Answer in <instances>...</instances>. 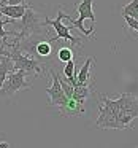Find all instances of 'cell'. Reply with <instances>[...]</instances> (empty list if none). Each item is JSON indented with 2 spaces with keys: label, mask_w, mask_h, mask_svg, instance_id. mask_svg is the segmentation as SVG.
Wrapping results in <instances>:
<instances>
[{
  "label": "cell",
  "mask_w": 138,
  "mask_h": 148,
  "mask_svg": "<svg viewBox=\"0 0 138 148\" xmlns=\"http://www.w3.org/2000/svg\"><path fill=\"white\" fill-rule=\"evenodd\" d=\"M21 32L16 34V38L18 40H27V38H32L35 35H43L45 30H43V26H45V19L33 10L32 5H27L26 8V13L24 16L21 18Z\"/></svg>",
  "instance_id": "1"
},
{
  "label": "cell",
  "mask_w": 138,
  "mask_h": 148,
  "mask_svg": "<svg viewBox=\"0 0 138 148\" xmlns=\"http://www.w3.org/2000/svg\"><path fill=\"white\" fill-rule=\"evenodd\" d=\"M118 102V126L119 129H130L132 121L138 118V99L128 92L121 94Z\"/></svg>",
  "instance_id": "2"
},
{
  "label": "cell",
  "mask_w": 138,
  "mask_h": 148,
  "mask_svg": "<svg viewBox=\"0 0 138 148\" xmlns=\"http://www.w3.org/2000/svg\"><path fill=\"white\" fill-rule=\"evenodd\" d=\"M102 103L99 105V118H97L95 124L100 129H119L118 126V102L106 96H100Z\"/></svg>",
  "instance_id": "3"
},
{
  "label": "cell",
  "mask_w": 138,
  "mask_h": 148,
  "mask_svg": "<svg viewBox=\"0 0 138 148\" xmlns=\"http://www.w3.org/2000/svg\"><path fill=\"white\" fill-rule=\"evenodd\" d=\"M92 5H94V0H81L80 3L76 5V11H78V14H80L78 19H73L71 16L65 14V19H68L81 34H83V35H86V37H90L94 34V26L90 27V29H86L84 24H83L84 19H90L92 24L95 23V16H94V11H92Z\"/></svg>",
  "instance_id": "4"
},
{
  "label": "cell",
  "mask_w": 138,
  "mask_h": 148,
  "mask_svg": "<svg viewBox=\"0 0 138 148\" xmlns=\"http://www.w3.org/2000/svg\"><path fill=\"white\" fill-rule=\"evenodd\" d=\"M32 83L27 80V72L24 70H13L7 75L3 84L0 88V92L5 94V96H13L18 91L22 89H30Z\"/></svg>",
  "instance_id": "5"
},
{
  "label": "cell",
  "mask_w": 138,
  "mask_h": 148,
  "mask_svg": "<svg viewBox=\"0 0 138 148\" xmlns=\"http://www.w3.org/2000/svg\"><path fill=\"white\" fill-rule=\"evenodd\" d=\"M62 19H65V13L61 10V8H59V11H57V18H56V19L45 18V26H51V27H54V30H56V37L49 38L48 42L54 43V42H57V40H68L71 45L81 46V38L71 35V34H70V29H71V27L62 24Z\"/></svg>",
  "instance_id": "6"
},
{
  "label": "cell",
  "mask_w": 138,
  "mask_h": 148,
  "mask_svg": "<svg viewBox=\"0 0 138 148\" xmlns=\"http://www.w3.org/2000/svg\"><path fill=\"white\" fill-rule=\"evenodd\" d=\"M49 73H51V77H52V84H51V88H46V94L49 96V105L62 108V107L67 103L68 97L65 96L64 89H62L61 83H59V75L56 73L52 69L49 70Z\"/></svg>",
  "instance_id": "7"
},
{
  "label": "cell",
  "mask_w": 138,
  "mask_h": 148,
  "mask_svg": "<svg viewBox=\"0 0 138 148\" xmlns=\"http://www.w3.org/2000/svg\"><path fill=\"white\" fill-rule=\"evenodd\" d=\"M29 3H19V5H5V7H0V14L7 16L8 19L18 21L24 16L26 13V8Z\"/></svg>",
  "instance_id": "8"
},
{
  "label": "cell",
  "mask_w": 138,
  "mask_h": 148,
  "mask_svg": "<svg viewBox=\"0 0 138 148\" xmlns=\"http://www.w3.org/2000/svg\"><path fill=\"white\" fill-rule=\"evenodd\" d=\"M84 112H86L84 110V103L78 102L75 99H68L67 103L61 108V113L65 116H78V115H83Z\"/></svg>",
  "instance_id": "9"
},
{
  "label": "cell",
  "mask_w": 138,
  "mask_h": 148,
  "mask_svg": "<svg viewBox=\"0 0 138 148\" xmlns=\"http://www.w3.org/2000/svg\"><path fill=\"white\" fill-rule=\"evenodd\" d=\"M94 64V59L92 58H87L84 65L81 67L80 72H76V81L78 84H90L92 80H90V67Z\"/></svg>",
  "instance_id": "10"
},
{
  "label": "cell",
  "mask_w": 138,
  "mask_h": 148,
  "mask_svg": "<svg viewBox=\"0 0 138 148\" xmlns=\"http://www.w3.org/2000/svg\"><path fill=\"white\" fill-rule=\"evenodd\" d=\"M33 54L37 56L38 61H40V58L49 59L52 54V43L48 42V40H41V42L35 43V46H33Z\"/></svg>",
  "instance_id": "11"
},
{
  "label": "cell",
  "mask_w": 138,
  "mask_h": 148,
  "mask_svg": "<svg viewBox=\"0 0 138 148\" xmlns=\"http://www.w3.org/2000/svg\"><path fill=\"white\" fill-rule=\"evenodd\" d=\"M92 92V83L90 84H76L73 86V94H71V99L78 100V102L84 103L87 100V97Z\"/></svg>",
  "instance_id": "12"
},
{
  "label": "cell",
  "mask_w": 138,
  "mask_h": 148,
  "mask_svg": "<svg viewBox=\"0 0 138 148\" xmlns=\"http://www.w3.org/2000/svg\"><path fill=\"white\" fill-rule=\"evenodd\" d=\"M13 70H14L13 61H11L10 58H7V56H0V88H2V84H3L7 75L10 73V72H13Z\"/></svg>",
  "instance_id": "13"
},
{
  "label": "cell",
  "mask_w": 138,
  "mask_h": 148,
  "mask_svg": "<svg viewBox=\"0 0 138 148\" xmlns=\"http://www.w3.org/2000/svg\"><path fill=\"white\" fill-rule=\"evenodd\" d=\"M121 13H122V18L128 16V18H133V19L138 21V0H130L121 10Z\"/></svg>",
  "instance_id": "14"
},
{
  "label": "cell",
  "mask_w": 138,
  "mask_h": 148,
  "mask_svg": "<svg viewBox=\"0 0 138 148\" xmlns=\"http://www.w3.org/2000/svg\"><path fill=\"white\" fill-rule=\"evenodd\" d=\"M73 56H75V53L71 51V48H67V46H62V48H59V51H57V59L61 62L71 61Z\"/></svg>",
  "instance_id": "15"
},
{
  "label": "cell",
  "mask_w": 138,
  "mask_h": 148,
  "mask_svg": "<svg viewBox=\"0 0 138 148\" xmlns=\"http://www.w3.org/2000/svg\"><path fill=\"white\" fill-rule=\"evenodd\" d=\"M13 23H14L13 19H8V18H7V19H2V18H0V38L3 40V42H5V40H8V37H10V35H16L14 32L8 34L7 30L3 29V27H5V24H13Z\"/></svg>",
  "instance_id": "16"
},
{
  "label": "cell",
  "mask_w": 138,
  "mask_h": 148,
  "mask_svg": "<svg viewBox=\"0 0 138 148\" xmlns=\"http://www.w3.org/2000/svg\"><path fill=\"white\" fill-rule=\"evenodd\" d=\"M76 75V65H75V59L65 62V67H64V77L65 78H71Z\"/></svg>",
  "instance_id": "17"
},
{
  "label": "cell",
  "mask_w": 138,
  "mask_h": 148,
  "mask_svg": "<svg viewBox=\"0 0 138 148\" xmlns=\"http://www.w3.org/2000/svg\"><path fill=\"white\" fill-rule=\"evenodd\" d=\"M59 83H61V86H62V89H64V92H65V96L68 97V99H71V94H73V86L71 84H68L67 81L64 80V77H59Z\"/></svg>",
  "instance_id": "18"
},
{
  "label": "cell",
  "mask_w": 138,
  "mask_h": 148,
  "mask_svg": "<svg viewBox=\"0 0 138 148\" xmlns=\"http://www.w3.org/2000/svg\"><path fill=\"white\" fill-rule=\"evenodd\" d=\"M124 19H125V23H127L128 29L135 30V32L138 34V21H137V19H133V18H128V16H124Z\"/></svg>",
  "instance_id": "19"
},
{
  "label": "cell",
  "mask_w": 138,
  "mask_h": 148,
  "mask_svg": "<svg viewBox=\"0 0 138 148\" xmlns=\"http://www.w3.org/2000/svg\"><path fill=\"white\" fill-rule=\"evenodd\" d=\"M19 3H27V0H8V5H19Z\"/></svg>",
  "instance_id": "20"
},
{
  "label": "cell",
  "mask_w": 138,
  "mask_h": 148,
  "mask_svg": "<svg viewBox=\"0 0 138 148\" xmlns=\"http://www.w3.org/2000/svg\"><path fill=\"white\" fill-rule=\"evenodd\" d=\"M0 148H10V143L8 142H0Z\"/></svg>",
  "instance_id": "21"
},
{
  "label": "cell",
  "mask_w": 138,
  "mask_h": 148,
  "mask_svg": "<svg viewBox=\"0 0 138 148\" xmlns=\"http://www.w3.org/2000/svg\"><path fill=\"white\" fill-rule=\"evenodd\" d=\"M5 5H8V0H0V7H5Z\"/></svg>",
  "instance_id": "22"
}]
</instances>
